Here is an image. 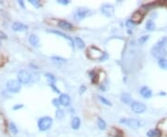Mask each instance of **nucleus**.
<instances>
[{
	"mask_svg": "<svg viewBox=\"0 0 167 137\" xmlns=\"http://www.w3.org/2000/svg\"><path fill=\"white\" fill-rule=\"evenodd\" d=\"M87 56L89 58L91 59H98L102 61L104 58H106L108 57L107 54L102 52L101 50L98 48L96 47H90L87 50Z\"/></svg>",
	"mask_w": 167,
	"mask_h": 137,
	"instance_id": "f257e3e1",
	"label": "nucleus"
},
{
	"mask_svg": "<svg viewBox=\"0 0 167 137\" xmlns=\"http://www.w3.org/2000/svg\"><path fill=\"white\" fill-rule=\"evenodd\" d=\"M151 54L154 58H158L159 60L163 59L166 57L167 51L164 47H161L159 44H156L151 48Z\"/></svg>",
	"mask_w": 167,
	"mask_h": 137,
	"instance_id": "f03ea898",
	"label": "nucleus"
},
{
	"mask_svg": "<svg viewBox=\"0 0 167 137\" xmlns=\"http://www.w3.org/2000/svg\"><path fill=\"white\" fill-rule=\"evenodd\" d=\"M53 119L50 117H43L38 120V127L40 131H47L52 126Z\"/></svg>",
	"mask_w": 167,
	"mask_h": 137,
	"instance_id": "7ed1b4c3",
	"label": "nucleus"
},
{
	"mask_svg": "<svg viewBox=\"0 0 167 137\" xmlns=\"http://www.w3.org/2000/svg\"><path fill=\"white\" fill-rule=\"evenodd\" d=\"M7 88L9 92L12 93H19L21 88V84H20V81L17 80H10L7 82Z\"/></svg>",
	"mask_w": 167,
	"mask_h": 137,
	"instance_id": "20e7f679",
	"label": "nucleus"
},
{
	"mask_svg": "<svg viewBox=\"0 0 167 137\" xmlns=\"http://www.w3.org/2000/svg\"><path fill=\"white\" fill-rule=\"evenodd\" d=\"M131 108L132 110L135 113H137V114H140L146 111L147 109V106H145V104L141 103V102H132L131 103Z\"/></svg>",
	"mask_w": 167,
	"mask_h": 137,
	"instance_id": "39448f33",
	"label": "nucleus"
},
{
	"mask_svg": "<svg viewBox=\"0 0 167 137\" xmlns=\"http://www.w3.org/2000/svg\"><path fill=\"white\" fill-rule=\"evenodd\" d=\"M120 122L121 123L125 124L128 127L133 129H136L140 126V121L136 119H122L120 120Z\"/></svg>",
	"mask_w": 167,
	"mask_h": 137,
	"instance_id": "423d86ee",
	"label": "nucleus"
},
{
	"mask_svg": "<svg viewBox=\"0 0 167 137\" xmlns=\"http://www.w3.org/2000/svg\"><path fill=\"white\" fill-rule=\"evenodd\" d=\"M18 79L20 82L23 83H27L30 82L32 80V74L30 72H28L27 71H20L18 73Z\"/></svg>",
	"mask_w": 167,
	"mask_h": 137,
	"instance_id": "0eeeda50",
	"label": "nucleus"
},
{
	"mask_svg": "<svg viewBox=\"0 0 167 137\" xmlns=\"http://www.w3.org/2000/svg\"><path fill=\"white\" fill-rule=\"evenodd\" d=\"M101 12L103 15H105L106 17H112L114 14V7L112 5L110 4H104L101 7Z\"/></svg>",
	"mask_w": 167,
	"mask_h": 137,
	"instance_id": "6e6552de",
	"label": "nucleus"
},
{
	"mask_svg": "<svg viewBox=\"0 0 167 137\" xmlns=\"http://www.w3.org/2000/svg\"><path fill=\"white\" fill-rule=\"evenodd\" d=\"M89 12V9H85V7H81V9H78L76 10L75 14H74V19L76 20H81L83 19H85L87 16Z\"/></svg>",
	"mask_w": 167,
	"mask_h": 137,
	"instance_id": "1a4fd4ad",
	"label": "nucleus"
},
{
	"mask_svg": "<svg viewBox=\"0 0 167 137\" xmlns=\"http://www.w3.org/2000/svg\"><path fill=\"white\" fill-rule=\"evenodd\" d=\"M143 17H144V13L141 10H137L132 15L131 20L135 24H137V23H139L143 20Z\"/></svg>",
	"mask_w": 167,
	"mask_h": 137,
	"instance_id": "9d476101",
	"label": "nucleus"
},
{
	"mask_svg": "<svg viewBox=\"0 0 167 137\" xmlns=\"http://www.w3.org/2000/svg\"><path fill=\"white\" fill-rule=\"evenodd\" d=\"M59 100L60 102V105L64 106H69L71 105V97L67 94H61Z\"/></svg>",
	"mask_w": 167,
	"mask_h": 137,
	"instance_id": "9b49d317",
	"label": "nucleus"
},
{
	"mask_svg": "<svg viewBox=\"0 0 167 137\" xmlns=\"http://www.w3.org/2000/svg\"><path fill=\"white\" fill-rule=\"evenodd\" d=\"M12 29L16 32H24L28 29V26L21 22H14L12 25Z\"/></svg>",
	"mask_w": 167,
	"mask_h": 137,
	"instance_id": "f8f14e48",
	"label": "nucleus"
},
{
	"mask_svg": "<svg viewBox=\"0 0 167 137\" xmlns=\"http://www.w3.org/2000/svg\"><path fill=\"white\" fill-rule=\"evenodd\" d=\"M50 33H55V34H58V35H60V36H62V37H64L65 39L69 42V44H71V47H74V41H72V38H71L69 35H67V34H65V33H61V32H58V31H55V30H51V31H49Z\"/></svg>",
	"mask_w": 167,
	"mask_h": 137,
	"instance_id": "ddd939ff",
	"label": "nucleus"
},
{
	"mask_svg": "<svg viewBox=\"0 0 167 137\" xmlns=\"http://www.w3.org/2000/svg\"><path fill=\"white\" fill-rule=\"evenodd\" d=\"M140 95H142L144 98H150L152 95V92L149 87L144 86L140 89Z\"/></svg>",
	"mask_w": 167,
	"mask_h": 137,
	"instance_id": "4468645a",
	"label": "nucleus"
},
{
	"mask_svg": "<svg viewBox=\"0 0 167 137\" xmlns=\"http://www.w3.org/2000/svg\"><path fill=\"white\" fill-rule=\"evenodd\" d=\"M59 26L63 30H66V31H69V30H72L74 29V26L69 23V22L64 21V20H60L59 21Z\"/></svg>",
	"mask_w": 167,
	"mask_h": 137,
	"instance_id": "2eb2a0df",
	"label": "nucleus"
},
{
	"mask_svg": "<svg viewBox=\"0 0 167 137\" xmlns=\"http://www.w3.org/2000/svg\"><path fill=\"white\" fill-rule=\"evenodd\" d=\"M29 43L33 47H39V38L34 34H31L29 37Z\"/></svg>",
	"mask_w": 167,
	"mask_h": 137,
	"instance_id": "dca6fc26",
	"label": "nucleus"
},
{
	"mask_svg": "<svg viewBox=\"0 0 167 137\" xmlns=\"http://www.w3.org/2000/svg\"><path fill=\"white\" fill-rule=\"evenodd\" d=\"M121 100L125 104H131V95L128 93L122 94V96H121Z\"/></svg>",
	"mask_w": 167,
	"mask_h": 137,
	"instance_id": "f3484780",
	"label": "nucleus"
},
{
	"mask_svg": "<svg viewBox=\"0 0 167 137\" xmlns=\"http://www.w3.org/2000/svg\"><path fill=\"white\" fill-rule=\"evenodd\" d=\"M80 124H81V120L79 118H74V119H72V121H71V127H72V129H74V130H77L79 127H80Z\"/></svg>",
	"mask_w": 167,
	"mask_h": 137,
	"instance_id": "a211bd4d",
	"label": "nucleus"
},
{
	"mask_svg": "<svg viewBox=\"0 0 167 137\" xmlns=\"http://www.w3.org/2000/svg\"><path fill=\"white\" fill-rule=\"evenodd\" d=\"M51 59L54 63H56V64H61V63L66 62V59L63 58H61V57H52Z\"/></svg>",
	"mask_w": 167,
	"mask_h": 137,
	"instance_id": "6ab92c4d",
	"label": "nucleus"
},
{
	"mask_svg": "<svg viewBox=\"0 0 167 137\" xmlns=\"http://www.w3.org/2000/svg\"><path fill=\"white\" fill-rule=\"evenodd\" d=\"M74 41H75V44H76V45H77L79 48H84L85 47V43H84V41H83L81 38H79V37H74Z\"/></svg>",
	"mask_w": 167,
	"mask_h": 137,
	"instance_id": "aec40b11",
	"label": "nucleus"
},
{
	"mask_svg": "<svg viewBox=\"0 0 167 137\" xmlns=\"http://www.w3.org/2000/svg\"><path fill=\"white\" fill-rule=\"evenodd\" d=\"M155 23H154V21H152V20H149V21L146 23V29L148 30V31H153L154 29H155Z\"/></svg>",
	"mask_w": 167,
	"mask_h": 137,
	"instance_id": "412c9836",
	"label": "nucleus"
},
{
	"mask_svg": "<svg viewBox=\"0 0 167 137\" xmlns=\"http://www.w3.org/2000/svg\"><path fill=\"white\" fill-rule=\"evenodd\" d=\"M9 130H10V132H11V133H13V134H18V133H19V130H18V128L16 127V125L13 123V122H10L9 123Z\"/></svg>",
	"mask_w": 167,
	"mask_h": 137,
	"instance_id": "4be33fe9",
	"label": "nucleus"
},
{
	"mask_svg": "<svg viewBox=\"0 0 167 137\" xmlns=\"http://www.w3.org/2000/svg\"><path fill=\"white\" fill-rule=\"evenodd\" d=\"M147 135L149 137H157L160 135V132L157 130H150L147 133Z\"/></svg>",
	"mask_w": 167,
	"mask_h": 137,
	"instance_id": "5701e85b",
	"label": "nucleus"
},
{
	"mask_svg": "<svg viewBox=\"0 0 167 137\" xmlns=\"http://www.w3.org/2000/svg\"><path fill=\"white\" fill-rule=\"evenodd\" d=\"M158 64L160 66V68H162L163 70H167V60L163 58V59H160L158 61Z\"/></svg>",
	"mask_w": 167,
	"mask_h": 137,
	"instance_id": "b1692460",
	"label": "nucleus"
},
{
	"mask_svg": "<svg viewBox=\"0 0 167 137\" xmlns=\"http://www.w3.org/2000/svg\"><path fill=\"white\" fill-rule=\"evenodd\" d=\"M98 126L100 130H105V129H106V122H105L102 119H98Z\"/></svg>",
	"mask_w": 167,
	"mask_h": 137,
	"instance_id": "393cba45",
	"label": "nucleus"
},
{
	"mask_svg": "<svg viewBox=\"0 0 167 137\" xmlns=\"http://www.w3.org/2000/svg\"><path fill=\"white\" fill-rule=\"evenodd\" d=\"M98 99L100 100V102H102L104 105H107V106H111V103L109 101L108 99H106L105 97H102V96H98Z\"/></svg>",
	"mask_w": 167,
	"mask_h": 137,
	"instance_id": "a878e982",
	"label": "nucleus"
},
{
	"mask_svg": "<svg viewBox=\"0 0 167 137\" xmlns=\"http://www.w3.org/2000/svg\"><path fill=\"white\" fill-rule=\"evenodd\" d=\"M29 2L33 5V7H35L36 9H38V7H41L40 2H39V1H37V0H29Z\"/></svg>",
	"mask_w": 167,
	"mask_h": 137,
	"instance_id": "bb28decb",
	"label": "nucleus"
},
{
	"mask_svg": "<svg viewBox=\"0 0 167 137\" xmlns=\"http://www.w3.org/2000/svg\"><path fill=\"white\" fill-rule=\"evenodd\" d=\"M46 77L47 78V80H48V82H50L51 83H53V82L56 81L55 77H54V76L52 75V74H49V73H47V74H46Z\"/></svg>",
	"mask_w": 167,
	"mask_h": 137,
	"instance_id": "cd10ccee",
	"label": "nucleus"
},
{
	"mask_svg": "<svg viewBox=\"0 0 167 137\" xmlns=\"http://www.w3.org/2000/svg\"><path fill=\"white\" fill-rule=\"evenodd\" d=\"M148 40H149V35H144V36H142L141 38H139V40H138V43L139 44H144L145 42H147Z\"/></svg>",
	"mask_w": 167,
	"mask_h": 137,
	"instance_id": "c85d7f7f",
	"label": "nucleus"
},
{
	"mask_svg": "<svg viewBox=\"0 0 167 137\" xmlns=\"http://www.w3.org/2000/svg\"><path fill=\"white\" fill-rule=\"evenodd\" d=\"M165 44H167V37H163V39H161L157 44H159L161 47H164Z\"/></svg>",
	"mask_w": 167,
	"mask_h": 137,
	"instance_id": "c756f323",
	"label": "nucleus"
},
{
	"mask_svg": "<svg viewBox=\"0 0 167 137\" xmlns=\"http://www.w3.org/2000/svg\"><path fill=\"white\" fill-rule=\"evenodd\" d=\"M63 115H64V112H63V110H61V109H58V110H57L56 116H57V118H58V119H61V118L63 117Z\"/></svg>",
	"mask_w": 167,
	"mask_h": 137,
	"instance_id": "7c9ffc66",
	"label": "nucleus"
},
{
	"mask_svg": "<svg viewBox=\"0 0 167 137\" xmlns=\"http://www.w3.org/2000/svg\"><path fill=\"white\" fill-rule=\"evenodd\" d=\"M125 25H126V27H128V28H132V27H134L136 24H135V23L132 21V20H128L126 21V24H125Z\"/></svg>",
	"mask_w": 167,
	"mask_h": 137,
	"instance_id": "2f4dec72",
	"label": "nucleus"
},
{
	"mask_svg": "<svg viewBox=\"0 0 167 137\" xmlns=\"http://www.w3.org/2000/svg\"><path fill=\"white\" fill-rule=\"evenodd\" d=\"M58 2L61 5H68L70 3V1L69 0H59Z\"/></svg>",
	"mask_w": 167,
	"mask_h": 137,
	"instance_id": "473e14b6",
	"label": "nucleus"
},
{
	"mask_svg": "<svg viewBox=\"0 0 167 137\" xmlns=\"http://www.w3.org/2000/svg\"><path fill=\"white\" fill-rule=\"evenodd\" d=\"M52 102H53L54 106H60V100H58V99H54Z\"/></svg>",
	"mask_w": 167,
	"mask_h": 137,
	"instance_id": "72a5a7b5",
	"label": "nucleus"
},
{
	"mask_svg": "<svg viewBox=\"0 0 167 137\" xmlns=\"http://www.w3.org/2000/svg\"><path fill=\"white\" fill-rule=\"evenodd\" d=\"M23 108V105H16V106H13V109L14 110H17V109H20V108Z\"/></svg>",
	"mask_w": 167,
	"mask_h": 137,
	"instance_id": "f704fd0d",
	"label": "nucleus"
},
{
	"mask_svg": "<svg viewBox=\"0 0 167 137\" xmlns=\"http://www.w3.org/2000/svg\"><path fill=\"white\" fill-rule=\"evenodd\" d=\"M19 5H20V6L22 7V9H25V5H24V2H23V1H22V0H20V1H19Z\"/></svg>",
	"mask_w": 167,
	"mask_h": 137,
	"instance_id": "c9c22d12",
	"label": "nucleus"
},
{
	"mask_svg": "<svg viewBox=\"0 0 167 137\" xmlns=\"http://www.w3.org/2000/svg\"><path fill=\"white\" fill-rule=\"evenodd\" d=\"M51 87L54 89V91H55L56 93H60V90H59V89H57V88H56V87L54 86V84H51Z\"/></svg>",
	"mask_w": 167,
	"mask_h": 137,
	"instance_id": "e433bc0d",
	"label": "nucleus"
},
{
	"mask_svg": "<svg viewBox=\"0 0 167 137\" xmlns=\"http://www.w3.org/2000/svg\"><path fill=\"white\" fill-rule=\"evenodd\" d=\"M85 86H82V87H81V93H83V92L85 91Z\"/></svg>",
	"mask_w": 167,
	"mask_h": 137,
	"instance_id": "4c0bfd02",
	"label": "nucleus"
}]
</instances>
